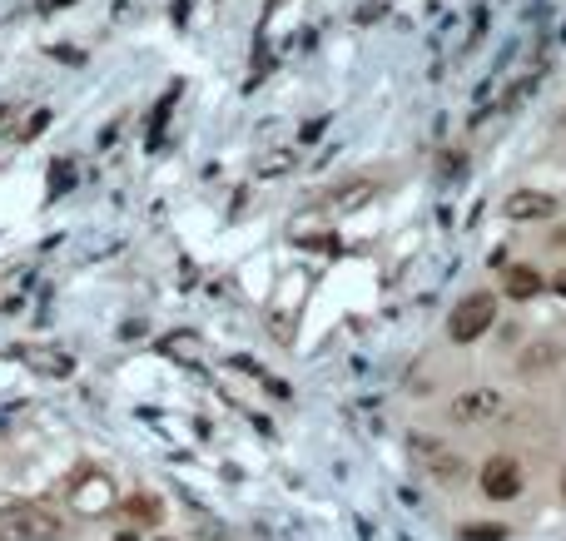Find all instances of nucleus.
<instances>
[{
    "label": "nucleus",
    "mask_w": 566,
    "mask_h": 541,
    "mask_svg": "<svg viewBox=\"0 0 566 541\" xmlns=\"http://www.w3.org/2000/svg\"><path fill=\"white\" fill-rule=\"evenodd\" d=\"M492 318H497V298H492V293H472V298H462V303L452 308L447 333H452L457 343H472V338H482V333L492 328Z\"/></svg>",
    "instance_id": "1"
},
{
    "label": "nucleus",
    "mask_w": 566,
    "mask_h": 541,
    "mask_svg": "<svg viewBox=\"0 0 566 541\" xmlns=\"http://www.w3.org/2000/svg\"><path fill=\"white\" fill-rule=\"evenodd\" d=\"M497 412H502V393H492V388H472L452 403L457 422H477V417H497Z\"/></svg>",
    "instance_id": "6"
},
{
    "label": "nucleus",
    "mask_w": 566,
    "mask_h": 541,
    "mask_svg": "<svg viewBox=\"0 0 566 541\" xmlns=\"http://www.w3.org/2000/svg\"><path fill=\"white\" fill-rule=\"evenodd\" d=\"M60 537V517L40 512V507H15L0 517V541H55Z\"/></svg>",
    "instance_id": "2"
},
{
    "label": "nucleus",
    "mask_w": 566,
    "mask_h": 541,
    "mask_svg": "<svg viewBox=\"0 0 566 541\" xmlns=\"http://www.w3.org/2000/svg\"><path fill=\"white\" fill-rule=\"evenodd\" d=\"M562 492H566V472H562Z\"/></svg>",
    "instance_id": "12"
},
{
    "label": "nucleus",
    "mask_w": 566,
    "mask_h": 541,
    "mask_svg": "<svg viewBox=\"0 0 566 541\" xmlns=\"http://www.w3.org/2000/svg\"><path fill=\"white\" fill-rule=\"evenodd\" d=\"M502 214L517 219V224H527V219H547V214H557V199L542 194V189H517V194H507Z\"/></svg>",
    "instance_id": "5"
},
{
    "label": "nucleus",
    "mask_w": 566,
    "mask_h": 541,
    "mask_svg": "<svg viewBox=\"0 0 566 541\" xmlns=\"http://www.w3.org/2000/svg\"><path fill=\"white\" fill-rule=\"evenodd\" d=\"M537 293H542V273L532 269V264H517V269H507V298L527 303V298H537Z\"/></svg>",
    "instance_id": "7"
},
{
    "label": "nucleus",
    "mask_w": 566,
    "mask_h": 541,
    "mask_svg": "<svg viewBox=\"0 0 566 541\" xmlns=\"http://www.w3.org/2000/svg\"><path fill=\"white\" fill-rule=\"evenodd\" d=\"M482 492H487L492 502H512V497L522 492V467H517V457H487V467H482Z\"/></svg>",
    "instance_id": "4"
},
{
    "label": "nucleus",
    "mask_w": 566,
    "mask_h": 541,
    "mask_svg": "<svg viewBox=\"0 0 566 541\" xmlns=\"http://www.w3.org/2000/svg\"><path fill=\"white\" fill-rule=\"evenodd\" d=\"M125 512H130L135 522H144V527H154V522H159V497H130Z\"/></svg>",
    "instance_id": "9"
},
{
    "label": "nucleus",
    "mask_w": 566,
    "mask_h": 541,
    "mask_svg": "<svg viewBox=\"0 0 566 541\" xmlns=\"http://www.w3.org/2000/svg\"><path fill=\"white\" fill-rule=\"evenodd\" d=\"M70 507H75L80 517H105V512L115 507V482H110L105 472H80L75 487H70Z\"/></svg>",
    "instance_id": "3"
},
{
    "label": "nucleus",
    "mask_w": 566,
    "mask_h": 541,
    "mask_svg": "<svg viewBox=\"0 0 566 541\" xmlns=\"http://www.w3.org/2000/svg\"><path fill=\"white\" fill-rule=\"evenodd\" d=\"M25 363H35L40 373H70V358H50V348H25Z\"/></svg>",
    "instance_id": "8"
},
{
    "label": "nucleus",
    "mask_w": 566,
    "mask_h": 541,
    "mask_svg": "<svg viewBox=\"0 0 566 541\" xmlns=\"http://www.w3.org/2000/svg\"><path fill=\"white\" fill-rule=\"evenodd\" d=\"M557 293H562V298H566V269L557 273Z\"/></svg>",
    "instance_id": "11"
},
{
    "label": "nucleus",
    "mask_w": 566,
    "mask_h": 541,
    "mask_svg": "<svg viewBox=\"0 0 566 541\" xmlns=\"http://www.w3.org/2000/svg\"><path fill=\"white\" fill-rule=\"evenodd\" d=\"M507 532L502 527H492V522H472V527H462V541H502Z\"/></svg>",
    "instance_id": "10"
}]
</instances>
